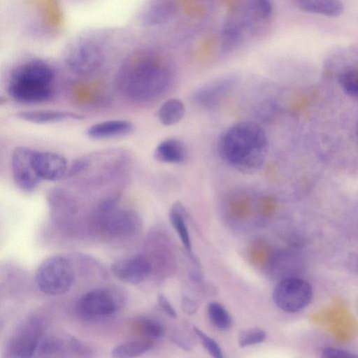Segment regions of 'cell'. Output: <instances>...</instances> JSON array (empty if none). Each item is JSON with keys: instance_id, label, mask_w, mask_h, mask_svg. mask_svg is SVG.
I'll return each instance as SVG.
<instances>
[{"instance_id": "cell-1", "label": "cell", "mask_w": 358, "mask_h": 358, "mask_svg": "<svg viewBox=\"0 0 358 358\" xmlns=\"http://www.w3.org/2000/svg\"><path fill=\"white\" fill-rule=\"evenodd\" d=\"M268 149L265 131L256 122L241 121L220 136L217 150L224 162L234 169L252 173L264 164Z\"/></svg>"}, {"instance_id": "cell-2", "label": "cell", "mask_w": 358, "mask_h": 358, "mask_svg": "<svg viewBox=\"0 0 358 358\" xmlns=\"http://www.w3.org/2000/svg\"><path fill=\"white\" fill-rule=\"evenodd\" d=\"M169 71L157 57L143 55L129 59L120 71L117 89L127 98L145 101L157 97L169 85Z\"/></svg>"}, {"instance_id": "cell-3", "label": "cell", "mask_w": 358, "mask_h": 358, "mask_svg": "<svg viewBox=\"0 0 358 358\" xmlns=\"http://www.w3.org/2000/svg\"><path fill=\"white\" fill-rule=\"evenodd\" d=\"M54 72L45 62L33 60L17 67L8 83V93L16 101L39 103L53 94Z\"/></svg>"}, {"instance_id": "cell-4", "label": "cell", "mask_w": 358, "mask_h": 358, "mask_svg": "<svg viewBox=\"0 0 358 358\" xmlns=\"http://www.w3.org/2000/svg\"><path fill=\"white\" fill-rule=\"evenodd\" d=\"M117 198L109 197L102 201L94 216V224L100 233L112 237H127L140 229V220L134 211L120 208Z\"/></svg>"}, {"instance_id": "cell-5", "label": "cell", "mask_w": 358, "mask_h": 358, "mask_svg": "<svg viewBox=\"0 0 358 358\" xmlns=\"http://www.w3.org/2000/svg\"><path fill=\"white\" fill-rule=\"evenodd\" d=\"M74 281L71 262L61 255L51 256L38 266L35 282L38 289L49 296H59L69 292Z\"/></svg>"}, {"instance_id": "cell-6", "label": "cell", "mask_w": 358, "mask_h": 358, "mask_svg": "<svg viewBox=\"0 0 358 358\" xmlns=\"http://www.w3.org/2000/svg\"><path fill=\"white\" fill-rule=\"evenodd\" d=\"M123 296L113 288L90 290L80 297L76 310L80 317L88 321H102L115 316L122 308Z\"/></svg>"}, {"instance_id": "cell-7", "label": "cell", "mask_w": 358, "mask_h": 358, "mask_svg": "<svg viewBox=\"0 0 358 358\" xmlns=\"http://www.w3.org/2000/svg\"><path fill=\"white\" fill-rule=\"evenodd\" d=\"M44 331L43 320L30 315L22 320L11 334L6 347V357L28 358L37 352Z\"/></svg>"}, {"instance_id": "cell-8", "label": "cell", "mask_w": 358, "mask_h": 358, "mask_svg": "<svg viewBox=\"0 0 358 358\" xmlns=\"http://www.w3.org/2000/svg\"><path fill=\"white\" fill-rule=\"evenodd\" d=\"M313 296L308 282L297 276H286L275 285L273 292L274 303L287 313H296L306 307Z\"/></svg>"}, {"instance_id": "cell-9", "label": "cell", "mask_w": 358, "mask_h": 358, "mask_svg": "<svg viewBox=\"0 0 358 358\" xmlns=\"http://www.w3.org/2000/svg\"><path fill=\"white\" fill-rule=\"evenodd\" d=\"M327 68L334 71L342 90L358 100V45H352L333 53Z\"/></svg>"}, {"instance_id": "cell-10", "label": "cell", "mask_w": 358, "mask_h": 358, "mask_svg": "<svg viewBox=\"0 0 358 358\" xmlns=\"http://www.w3.org/2000/svg\"><path fill=\"white\" fill-rule=\"evenodd\" d=\"M34 152L32 149L21 146L16 148L12 154L11 170L14 182L25 192L34 191L41 181L34 166Z\"/></svg>"}, {"instance_id": "cell-11", "label": "cell", "mask_w": 358, "mask_h": 358, "mask_svg": "<svg viewBox=\"0 0 358 358\" xmlns=\"http://www.w3.org/2000/svg\"><path fill=\"white\" fill-rule=\"evenodd\" d=\"M152 271V263L144 255L120 258L111 266V271L117 279L131 285L141 283L148 278Z\"/></svg>"}, {"instance_id": "cell-12", "label": "cell", "mask_w": 358, "mask_h": 358, "mask_svg": "<svg viewBox=\"0 0 358 358\" xmlns=\"http://www.w3.org/2000/svg\"><path fill=\"white\" fill-rule=\"evenodd\" d=\"M102 55L100 50L90 43L79 44L73 47L66 56L69 69L79 75H88L101 65Z\"/></svg>"}, {"instance_id": "cell-13", "label": "cell", "mask_w": 358, "mask_h": 358, "mask_svg": "<svg viewBox=\"0 0 358 358\" xmlns=\"http://www.w3.org/2000/svg\"><path fill=\"white\" fill-rule=\"evenodd\" d=\"M33 162L35 171L41 180L57 181L69 172L66 158L55 152L35 150Z\"/></svg>"}, {"instance_id": "cell-14", "label": "cell", "mask_w": 358, "mask_h": 358, "mask_svg": "<svg viewBox=\"0 0 358 358\" xmlns=\"http://www.w3.org/2000/svg\"><path fill=\"white\" fill-rule=\"evenodd\" d=\"M134 130L132 122L125 120H109L92 124L87 136L95 140H105L126 136Z\"/></svg>"}, {"instance_id": "cell-15", "label": "cell", "mask_w": 358, "mask_h": 358, "mask_svg": "<svg viewBox=\"0 0 358 358\" xmlns=\"http://www.w3.org/2000/svg\"><path fill=\"white\" fill-rule=\"evenodd\" d=\"M187 156L185 144L176 138L162 141L154 151L155 159L162 163L180 164L185 162Z\"/></svg>"}, {"instance_id": "cell-16", "label": "cell", "mask_w": 358, "mask_h": 358, "mask_svg": "<svg viewBox=\"0 0 358 358\" xmlns=\"http://www.w3.org/2000/svg\"><path fill=\"white\" fill-rule=\"evenodd\" d=\"M17 117L24 121L38 124L60 122L67 120H80L82 115L64 110H36L22 111Z\"/></svg>"}, {"instance_id": "cell-17", "label": "cell", "mask_w": 358, "mask_h": 358, "mask_svg": "<svg viewBox=\"0 0 358 358\" xmlns=\"http://www.w3.org/2000/svg\"><path fill=\"white\" fill-rule=\"evenodd\" d=\"M75 340L72 336L62 338L52 336L42 340L36 354L43 357H54L63 356L66 351L75 352Z\"/></svg>"}, {"instance_id": "cell-18", "label": "cell", "mask_w": 358, "mask_h": 358, "mask_svg": "<svg viewBox=\"0 0 358 358\" xmlns=\"http://www.w3.org/2000/svg\"><path fill=\"white\" fill-rule=\"evenodd\" d=\"M299 6L306 12L329 17L340 15L343 10L341 0H296Z\"/></svg>"}, {"instance_id": "cell-19", "label": "cell", "mask_w": 358, "mask_h": 358, "mask_svg": "<svg viewBox=\"0 0 358 358\" xmlns=\"http://www.w3.org/2000/svg\"><path fill=\"white\" fill-rule=\"evenodd\" d=\"M185 213V210L182 203L176 202L170 210L169 220L186 251L191 253L192 242L186 224Z\"/></svg>"}, {"instance_id": "cell-20", "label": "cell", "mask_w": 358, "mask_h": 358, "mask_svg": "<svg viewBox=\"0 0 358 358\" xmlns=\"http://www.w3.org/2000/svg\"><path fill=\"white\" fill-rule=\"evenodd\" d=\"M51 215L55 222H62L75 214L73 201L62 192H55L48 198Z\"/></svg>"}, {"instance_id": "cell-21", "label": "cell", "mask_w": 358, "mask_h": 358, "mask_svg": "<svg viewBox=\"0 0 358 358\" xmlns=\"http://www.w3.org/2000/svg\"><path fill=\"white\" fill-rule=\"evenodd\" d=\"M185 114L184 103L177 98L165 101L158 110V118L165 126H171L179 122Z\"/></svg>"}, {"instance_id": "cell-22", "label": "cell", "mask_w": 358, "mask_h": 358, "mask_svg": "<svg viewBox=\"0 0 358 358\" xmlns=\"http://www.w3.org/2000/svg\"><path fill=\"white\" fill-rule=\"evenodd\" d=\"M153 346L152 341L136 340L120 343L110 352L113 358H132L141 356L149 351Z\"/></svg>"}, {"instance_id": "cell-23", "label": "cell", "mask_w": 358, "mask_h": 358, "mask_svg": "<svg viewBox=\"0 0 358 358\" xmlns=\"http://www.w3.org/2000/svg\"><path fill=\"white\" fill-rule=\"evenodd\" d=\"M207 314L210 322L219 329L227 330L232 326L233 320L230 313L222 304L217 301L208 303Z\"/></svg>"}, {"instance_id": "cell-24", "label": "cell", "mask_w": 358, "mask_h": 358, "mask_svg": "<svg viewBox=\"0 0 358 358\" xmlns=\"http://www.w3.org/2000/svg\"><path fill=\"white\" fill-rule=\"evenodd\" d=\"M137 324L140 332L145 337V339L150 341L158 339L164 334V327L157 319L143 317L138 321Z\"/></svg>"}, {"instance_id": "cell-25", "label": "cell", "mask_w": 358, "mask_h": 358, "mask_svg": "<svg viewBox=\"0 0 358 358\" xmlns=\"http://www.w3.org/2000/svg\"><path fill=\"white\" fill-rule=\"evenodd\" d=\"M266 338V331L262 329L255 327L242 331L238 335V342L241 348H246L261 343Z\"/></svg>"}, {"instance_id": "cell-26", "label": "cell", "mask_w": 358, "mask_h": 358, "mask_svg": "<svg viewBox=\"0 0 358 358\" xmlns=\"http://www.w3.org/2000/svg\"><path fill=\"white\" fill-rule=\"evenodd\" d=\"M226 87L224 83L210 85L199 90L196 99L202 104L210 105L214 103L222 95Z\"/></svg>"}, {"instance_id": "cell-27", "label": "cell", "mask_w": 358, "mask_h": 358, "mask_svg": "<svg viewBox=\"0 0 358 358\" xmlns=\"http://www.w3.org/2000/svg\"><path fill=\"white\" fill-rule=\"evenodd\" d=\"M194 334L200 340L203 347L214 358H222L223 352L218 343L196 327H193Z\"/></svg>"}, {"instance_id": "cell-28", "label": "cell", "mask_w": 358, "mask_h": 358, "mask_svg": "<svg viewBox=\"0 0 358 358\" xmlns=\"http://www.w3.org/2000/svg\"><path fill=\"white\" fill-rule=\"evenodd\" d=\"M322 357L327 358H347L357 357V355L342 349L327 348L322 351Z\"/></svg>"}, {"instance_id": "cell-29", "label": "cell", "mask_w": 358, "mask_h": 358, "mask_svg": "<svg viewBox=\"0 0 358 358\" xmlns=\"http://www.w3.org/2000/svg\"><path fill=\"white\" fill-rule=\"evenodd\" d=\"M157 301L161 309L169 317L176 318L177 313L169 299L163 294H159Z\"/></svg>"}, {"instance_id": "cell-30", "label": "cell", "mask_w": 358, "mask_h": 358, "mask_svg": "<svg viewBox=\"0 0 358 358\" xmlns=\"http://www.w3.org/2000/svg\"><path fill=\"white\" fill-rule=\"evenodd\" d=\"M182 307L184 310L188 314H193L198 308L196 303L188 297L183 299Z\"/></svg>"}, {"instance_id": "cell-31", "label": "cell", "mask_w": 358, "mask_h": 358, "mask_svg": "<svg viewBox=\"0 0 358 358\" xmlns=\"http://www.w3.org/2000/svg\"><path fill=\"white\" fill-rule=\"evenodd\" d=\"M355 131H356V136H357V141H358V121H357V123L356 124Z\"/></svg>"}]
</instances>
